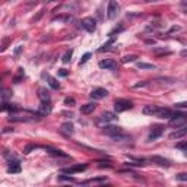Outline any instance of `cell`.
Returning <instances> with one entry per match:
<instances>
[{"instance_id":"cell-10","label":"cell","mask_w":187,"mask_h":187,"mask_svg":"<svg viewBox=\"0 0 187 187\" xmlns=\"http://www.w3.org/2000/svg\"><path fill=\"white\" fill-rule=\"evenodd\" d=\"M89 95H91L92 100H102V98H105V96L108 95V91L104 89V88H95Z\"/></svg>"},{"instance_id":"cell-26","label":"cell","mask_w":187,"mask_h":187,"mask_svg":"<svg viewBox=\"0 0 187 187\" xmlns=\"http://www.w3.org/2000/svg\"><path fill=\"white\" fill-rule=\"evenodd\" d=\"M138 56L136 54H129V56H124L123 57V63H132V62H136Z\"/></svg>"},{"instance_id":"cell-3","label":"cell","mask_w":187,"mask_h":187,"mask_svg":"<svg viewBox=\"0 0 187 187\" xmlns=\"http://www.w3.org/2000/svg\"><path fill=\"white\" fill-rule=\"evenodd\" d=\"M130 108H133V102L129 100H115L114 102V110L117 113H123V111H127Z\"/></svg>"},{"instance_id":"cell-40","label":"cell","mask_w":187,"mask_h":187,"mask_svg":"<svg viewBox=\"0 0 187 187\" xmlns=\"http://www.w3.org/2000/svg\"><path fill=\"white\" fill-rule=\"evenodd\" d=\"M58 180H67V181H75V178H72V177H66V175H60V177H58Z\"/></svg>"},{"instance_id":"cell-41","label":"cell","mask_w":187,"mask_h":187,"mask_svg":"<svg viewBox=\"0 0 187 187\" xmlns=\"http://www.w3.org/2000/svg\"><path fill=\"white\" fill-rule=\"evenodd\" d=\"M148 85V82H140V83H136L133 88H143V86H146Z\"/></svg>"},{"instance_id":"cell-44","label":"cell","mask_w":187,"mask_h":187,"mask_svg":"<svg viewBox=\"0 0 187 187\" xmlns=\"http://www.w3.org/2000/svg\"><path fill=\"white\" fill-rule=\"evenodd\" d=\"M7 132H13V129H10V127H5L3 133H7Z\"/></svg>"},{"instance_id":"cell-38","label":"cell","mask_w":187,"mask_h":187,"mask_svg":"<svg viewBox=\"0 0 187 187\" xmlns=\"http://www.w3.org/2000/svg\"><path fill=\"white\" fill-rule=\"evenodd\" d=\"M67 75H69V72H67L66 69H60V70H58V76H67Z\"/></svg>"},{"instance_id":"cell-14","label":"cell","mask_w":187,"mask_h":187,"mask_svg":"<svg viewBox=\"0 0 187 187\" xmlns=\"http://www.w3.org/2000/svg\"><path fill=\"white\" fill-rule=\"evenodd\" d=\"M157 117H159V119H170L171 115H173V111L170 110V108H158V111H157Z\"/></svg>"},{"instance_id":"cell-39","label":"cell","mask_w":187,"mask_h":187,"mask_svg":"<svg viewBox=\"0 0 187 187\" xmlns=\"http://www.w3.org/2000/svg\"><path fill=\"white\" fill-rule=\"evenodd\" d=\"M175 108H187V102H178L175 104Z\"/></svg>"},{"instance_id":"cell-7","label":"cell","mask_w":187,"mask_h":187,"mask_svg":"<svg viewBox=\"0 0 187 187\" xmlns=\"http://www.w3.org/2000/svg\"><path fill=\"white\" fill-rule=\"evenodd\" d=\"M86 168H88V164H77V165H73V167L63 168L62 173H64V174H75V173H81V171H85Z\"/></svg>"},{"instance_id":"cell-42","label":"cell","mask_w":187,"mask_h":187,"mask_svg":"<svg viewBox=\"0 0 187 187\" xmlns=\"http://www.w3.org/2000/svg\"><path fill=\"white\" fill-rule=\"evenodd\" d=\"M180 29H181V28H180V26H173V28H171V29H170V31H168V34L175 32V31H180Z\"/></svg>"},{"instance_id":"cell-30","label":"cell","mask_w":187,"mask_h":187,"mask_svg":"<svg viewBox=\"0 0 187 187\" xmlns=\"http://www.w3.org/2000/svg\"><path fill=\"white\" fill-rule=\"evenodd\" d=\"M54 21H62V22H70V21H72V16H70V15H67V16H57V18H54Z\"/></svg>"},{"instance_id":"cell-31","label":"cell","mask_w":187,"mask_h":187,"mask_svg":"<svg viewBox=\"0 0 187 187\" xmlns=\"http://www.w3.org/2000/svg\"><path fill=\"white\" fill-rule=\"evenodd\" d=\"M175 178H177L178 181H187V173H178L175 175Z\"/></svg>"},{"instance_id":"cell-1","label":"cell","mask_w":187,"mask_h":187,"mask_svg":"<svg viewBox=\"0 0 187 187\" xmlns=\"http://www.w3.org/2000/svg\"><path fill=\"white\" fill-rule=\"evenodd\" d=\"M119 13H120V5L115 0H110L108 6H107V18L110 21H113L119 16Z\"/></svg>"},{"instance_id":"cell-8","label":"cell","mask_w":187,"mask_h":187,"mask_svg":"<svg viewBox=\"0 0 187 187\" xmlns=\"http://www.w3.org/2000/svg\"><path fill=\"white\" fill-rule=\"evenodd\" d=\"M101 69H107V70H115L117 69V62L113 58H105V60H101L100 62Z\"/></svg>"},{"instance_id":"cell-46","label":"cell","mask_w":187,"mask_h":187,"mask_svg":"<svg viewBox=\"0 0 187 187\" xmlns=\"http://www.w3.org/2000/svg\"><path fill=\"white\" fill-rule=\"evenodd\" d=\"M63 115H67V117H73L72 113H63Z\"/></svg>"},{"instance_id":"cell-27","label":"cell","mask_w":187,"mask_h":187,"mask_svg":"<svg viewBox=\"0 0 187 187\" xmlns=\"http://www.w3.org/2000/svg\"><path fill=\"white\" fill-rule=\"evenodd\" d=\"M10 96H12V92L9 91V89H3V91H2V101H3V102H5V101H7V98H10Z\"/></svg>"},{"instance_id":"cell-36","label":"cell","mask_w":187,"mask_h":187,"mask_svg":"<svg viewBox=\"0 0 187 187\" xmlns=\"http://www.w3.org/2000/svg\"><path fill=\"white\" fill-rule=\"evenodd\" d=\"M22 45H18L16 47V50H15V57H19V54H21V51H22Z\"/></svg>"},{"instance_id":"cell-37","label":"cell","mask_w":187,"mask_h":187,"mask_svg":"<svg viewBox=\"0 0 187 187\" xmlns=\"http://www.w3.org/2000/svg\"><path fill=\"white\" fill-rule=\"evenodd\" d=\"M180 6H181V9L184 10V12H187V0H181V2H180Z\"/></svg>"},{"instance_id":"cell-4","label":"cell","mask_w":187,"mask_h":187,"mask_svg":"<svg viewBox=\"0 0 187 187\" xmlns=\"http://www.w3.org/2000/svg\"><path fill=\"white\" fill-rule=\"evenodd\" d=\"M162 133H164V126H159V124L154 126V127L151 129V133H149V136H148V140L149 142H154V140H157L158 138H161V134Z\"/></svg>"},{"instance_id":"cell-28","label":"cell","mask_w":187,"mask_h":187,"mask_svg":"<svg viewBox=\"0 0 187 187\" xmlns=\"http://www.w3.org/2000/svg\"><path fill=\"white\" fill-rule=\"evenodd\" d=\"M24 76H25L24 69H22V67H19V69H18V76H15V83H19V81H21V79H22Z\"/></svg>"},{"instance_id":"cell-12","label":"cell","mask_w":187,"mask_h":187,"mask_svg":"<svg viewBox=\"0 0 187 187\" xmlns=\"http://www.w3.org/2000/svg\"><path fill=\"white\" fill-rule=\"evenodd\" d=\"M117 119V115L114 113H110V111H105V113H102L100 115V119L98 121H102V123H111V121H114Z\"/></svg>"},{"instance_id":"cell-6","label":"cell","mask_w":187,"mask_h":187,"mask_svg":"<svg viewBox=\"0 0 187 187\" xmlns=\"http://www.w3.org/2000/svg\"><path fill=\"white\" fill-rule=\"evenodd\" d=\"M102 133L113 138V136H117V134L123 133V129H121L120 126H105V127L102 129Z\"/></svg>"},{"instance_id":"cell-45","label":"cell","mask_w":187,"mask_h":187,"mask_svg":"<svg viewBox=\"0 0 187 187\" xmlns=\"http://www.w3.org/2000/svg\"><path fill=\"white\" fill-rule=\"evenodd\" d=\"M146 44H155L154 40H146Z\"/></svg>"},{"instance_id":"cell-9","label":"cell","mask_w":187,"mask_h":187,"mask_svg":"<svg viewBox=\"0 0 187 187\" xmlns=\"http://www.w3.org/2000/svg\"><path fill=\"white\" fill-rule=\"evenodd\" d=\"M151 161L154 164H157V165H159V167H165V168H168V167H171V162L168 161V159H165L164 157H159V155H154V157H151Z\"/></svg>"},{"instance_id":"cell-24","label":"cell","mask_w":187,"mask_h":187,"mask_svg":"<svg viewBox=\"0 0 187 187\" xmlns=\"http://www.w3.org/2000/svg\"><path fill=\"white\" fill-rule=\"evenodd\" d=\"M136 66L139 67V69H151V70H154L155 69L154 64H151V63H145V62H138Z\"/></svg>"},{"instance_id":"cell-19","label":"cell","mask_w":187,"mask_h":187,"mask_svg":"<svg viewBox=\"0 0 187 187\" xmlns=\"http://www.w3.org/2000/svg\"><path fill=\"white\" fill-rule=\"evenodd\" d=\"M60 129H62L63 133H66V134H72L73 133V124L72 123H63Z\"/></svg>"},{"instance_id":"cell-29","label":"cell","mask_w":187,"mask_h":187,"mask_svg":"<svg viewBox=\"0 0 187 187\" xmlns=\"http://www.w3.org/2000/svg\"><path fill=\"white\" fill-rule=\"evenodd\" d=\"M70 58H72V50H67L66 53H64V56H63L62 62L63 63H69L70 62Z\"/></svg>"},{"instance_id":"cell-34","label":"cell","mask_w":187,"mask_h":187,"mask_svg":"<svg viewBox=\"0 0 187 187\" xmlns=\"http://www.w3.org/2000/svg\"><path fill=\"white\" fill-rule=\"evenodd\" d=\"M89 58H91V53H86V54H83V57L81 58V63H79V64H83V63H86L88 60H89Z\"/></svg>"},{"instance_id":"cell-2","label":"cell","mask_w":187,"mask_h":187,"mask_svg":"<svg viewBox=\"0 0 187 187\" xmlns=\"http://www.w3.org/2000/svg\"><path fill=\"white\" fill-rule=\"evenodd\" d=\"M187 123V113H175L171 115V120H170V126L173 127H180V126L186 124Z\"/></svg>"},{"instance_id":"cell-11","label":"cell","mask_w":187,"mask_h":187,"mask_svg":"<svg viewBox=\"0 0 187 187\" xmlns=\"http://www.w3.org/2000/svg\"><path fill=\"white\" fill-rule=\"evenodd\" d=\"M51 113V104L50 101H41V105L38 108V114L40 115H48Z\"/></svg>"},{"instance_id":"cell-18","label":"cell","mask_w":187,"mask_h":187,"mask_svg":"<svg viewBox=\"0 0 187 187\" xmlns=\"http://www.w3.org/2000/svg\"><path fill=\"white\" fill-rule=\"evenodd\" d=\"M38 98L41 101H50V92L47 91V88H40L38 89Z\"/></svg>"},{"instance_id":"cell-21","label":"cell","mask_w":187,"mask_h":187,"mask_svg":"<svg viewBox=\"0 0 187 187\" xmlns=\"http://www.w3.org/2000/svg\"><path fill=\"white\" fill-rule=\"evenodd\" d=\"M47 79H48V85L53 88V89H58V88H60V83L57 82V79H54V77L48 76V75H47Z\"/></svg>"},{"instance_id":"cell-43","label":"cell","mask_w":187,"mask_h":187,"mask_svg":"<svg viewBox=\"0 0 187 187\" xmlns=\"http://www.w3.org/2000/svg\"><path fill=\"white\" fill-rule=\"evenodd\" d=\"M180 56H181L183 58H187V50H181V53H180Z\"/></svg>"},{"instance_id":"cell-25","label":"cell","mask_w":187,"mask_h":187,"mask_svg":"<svg viewBox=\"0 0 187 187\" xmlns=\"http://www.w3.org/2000/svg\"><path fill=\"white\" fill-rule=\"evenodd\" d=\"M107 178L101 177V178H91V180H86V181H82V184H89V183H105Z\"/></svg>"},{"instance_id":"cell-23","label":"cell","mask_w":187,"mask_h":187,"mask_svg":"<svg viewBox=\"0 0 187 187\" xmlns=\"http://www.w3.org/2000/svg\"><path fill=\"white\" fill-rule=\"evenodd\" d=\"M152 53L157 54V56H162V54H170L171 51L167 48H152Z\"/></svg>"},{"instance_id":"cell-48","label":"cell","mask_w":187,"mask_h":187,"mask_svg":"<svg viewBox=\"0 0 187 187\" xmlns=\"http://www.w3.org/2000/svg\"><path fill=\"white\" fill-rule=\"evenodd\" d=\"M47 2H53V0H47Z\"/></svg>"},{"instance_id":"cell-22","label":"cell","mask_w":187,"mask_h":187,"mask_svg":"<svg viewBox=\"0 0 187 187\" xmlns=\"http://www.w3.org/2000/svg\"><path fill=\"white\" fill-rule=\"evenodd\" d=\"M45 149H47L51 155H54V157H63V158H66L67 157L66 154H63L62 151H58V149H51V148H45Z\"/></svg>"},{"instance_id":"cell-17","label":"cell","mask_w":187,"mask_h":187,"mask_svg":"<svg viewBox=\"0 0 187 187\" xmlns=\"http://www.w3.org/2000/svg\"><path fill=\"white\" fill-rule=\"evenodd\" d=\"M159 107L158 105H145L143 107V114L146 115H155L157 111H158Z\"/></svg>"},{"instance_id":"cell-35","label":"cell","mask_w":187,"mask_h":187,"mask_svg":"<svg viewBox=\"0 0 187 187\" xmlns=\"http://www.w3.org/2000/svg\"><path fill=\"white\" fill-rule=\"evenodd\" d=\"M177 148L178 149H184L187 152V142H180V143H177Z\"/></svg>"},{"instance_id":"cell-5","label":"cell","mask_w":187,"mask_h":187,"mask_svg":"<svg viewBox=\"0 0 187 187\" xmlns=\"http://www.w3.org/2000/svg\"><path fill=\"white\" fill-rule=\"evenodd\" d=\"M82 28H85L88 32H95L96 29V21L94 18H85V19H82Z\"/></svg>"},{"instance_id":"cell-32","label":"cell","mask_w":187,"mask_h":187,"mask_svg":"<svg viewBox=\"0 0 187 187\" xmlns=\"http://www.w3.org/2000/svg\"><path fill=\"white\" fill-rule=\"evenodd\" d=\"M75 98H70V96H67V98H64V104L66 105H69V107H72V105H75Z\"/></svg>"},{"instance_id":"cell-33","label":"cell","mask_w":187,"mask_h":187,"mask_svg":"<svg viewBox=\"0 0 187 187\" xmlns=\"http://www.w3.org/2000/svg\"><path fill=\"white\" fill-rule=\"evenodd\" d=\"M123 29H124V26H123V25H120V26H119V28H114V29H113V31H111V32H110V37H114L115 34L121 32V31H123Z\"/></svg>"},{"instance_id":"cell-13","label":"cell","mask_w":187,"mask_h":187,"mask_svg":"<svg viewBox=\"0 0 187 187\" xmlns=\"http://www.w3.org/2000/svg\"><path fill=\"white\" fill-rule=\"evenodd\" d=\"M7 171L9 173H12V174H15V173H21V164H19V161L18 159H10L9 161V168H7Z\"/></svg>"},{"instance_id":"cell-47","label":"cell","mask_w":187,"mask_h":187,"mask_svg":"<svg viewBox=\"0 0 187 187\" xmlns=\"http://www.w3.org/2000/svg\"><path fill=\"white\" fill-rule=\"evenodd\" d=\"M143 2H158V0H143Z\"/></svg>"},{"instance_id":"cell-20","label":"cell","mask_w":187,"mask_h":187,"mask_svg":"<svg viewBox=\"0 0 187 187\" xmlns=\"http://www.w3.org/2000/svg\"><path fill=\"white\" fill-rule=\"evenodd\" d=\"M2 110L3 111H12V113H15V111H18V107L15 105V104H7V102H3V107H2Z\"/></svg>"},{"instance_id":"cell-16","label":"cell","mask_w":187,"mask_h":187,"mask_svg":"<svg viewBox=\"0 0 187 187\" xmlns=\"http://www.w3.org/2000/svg\"><path fill=\"white\" fill-rule=\"evenodd\" d=\"M187 136V127H183L180 130H175L173 133L170 134V139H180V138H184Z\"/></svg>"},{"instance_id":"cell-15","label":"cell","mask_w":187,"mask_h":187,"mask_svg":"<svg viewBox=\"0 0 187 187\" xmlns=\"http://www.w3.org/2000/svg\"><path fill=\"white\" fill-rule=\"evenodd\" d=\"M95 108H96L95 102H88V104H85V105L81 107V113H82V114H91Z\"/></svg>"}]
</instances>
